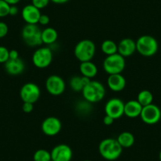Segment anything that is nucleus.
Listing matches in <instances>:
<instances>
[{"label": "nucleus", "mask_w": 161, "mask_h": 161, "mask_svg": "<svg viewBox=\"0 0 161 161\" xmlns=\"http://www.w3.org/2000/svg\"><path fill=\"white\" fill-rule=\"evenodd\" d=\"M99 153L107 160H115L123 153V148L119 145L117 139L106 138L101 141L99 145Z\"/></svg>", "instance_id": "nucleus-1"}, {"label": "nucleus", "mask_w": 161, "mask_h": 161, "mask_svg": "<svg viewBox=\"0 0 161 161\" xmlns=\"http://www.w3.org/2000/svg\"><path fill=\"white\" fill-rule=\"evenodd\" d=\"M81 92L86 101L90 103H95L101 101L104 98L106 89L101 82L98 80H91L90 82L85 86Z\"/></svg>", "instance_id": "nucleus-2"}, {"label": "nucleus", "mask_w": 161, "mask_h": 161, "mask_svg": "<svg viewBox=\"0 0 161 161\" xmlns=\"http://www.w3.org/2000/svg\"><path fill=\"white\" fill-rule=\"evenodd\" d=\"M137 52L144 57H152L156 54L159 44L155 37L150 35H143L136 41Z\"/></svg>", "instance_id": "nucleus-3"}, {"label": "nucleus", "mask_w": 161, "mask_h": 161, "mask_svg": "<svg viewBox=\"0 0 161 161\" xmlns=\"http://www.w3.org/2000/svg\"><path fill=\"white\" fill-rule=\"evenodd\" d=\"M74 52L76 58L80 63L91 61L95 56L96 45L92 40H82L76 44Z\"/></svg>", "instance_id": "nucleus-4"}, {"label": "nucleus", "mask_w": 161, "mask_h": 161, "mask_svg": "<svg viewBox=\"0 0 161 161\" xmlns=\"http://www.w3.org/2000/svg\"><path fill=\"white\" fill-rule=\"evenodd\" d=\"M42 30L37 25L26 24L21 30V38L29 47H38L43 44L41 39Z\"/></svg>", "instance_id": "nucleus-5"}, {"label": "nucleus", "mask_w": 161, "mask_h": 161, "mask_svg": "<svg viewBox=\"0 0 161 161\" xmlns=\"http://www.w3.org/2000/svg\"><path fill=\"white\" fill-rule=\"evenodd\" d=\"M126 67V60L119 53L108 55L103 63V68L105 72L111 74H121Z\"/></svg>", "instance_id": "nucleus-6"}, {"label": "nucleus", "mask_w": 161, "mask_h": 161, "mask_svg": "<svg viewBox=\"0 0 161 161\" xmlns=\"http://www.w3.org/2000/svg\"><path fill=\"white\" fill-rule=\"evenodd\" d=\"M53 60V53L50 47H40L34 52L32 61L34 66L39 69H44L51 65Z\"/></svg>", "instance_id": "nucleus-7"}, {"label": "nucleus", "mask_w": 161, "mask_h": 161, "mask_svg": "<svg viewBox=\"0 0 161 161\" xmlns=\"http://www.w3.org/2000/svg\"><path fill=\"white\" fill-rule=\"evenodd\" d=\"M40 97V89L36 84L28 82L23 85L20 90V97L23 102L35 103Z\"/></svg>", "instance_id": "nucleus-8"}, {"label": "nucleus", "mask_w": 161, "mask_h": 161, "mask_svg": "<svg viewBox=\"0 0 161 161\" xmlns=\"http://www.w3.org/2000/svg\"><path fill=\"white\" fill-rule=\"evenodd\" d=\"M140 117L145 124H156L161 119V110L157 105L151 103L142 108Z\"/></svg>", "instance_id": "nucleus-9"}, {"label": "nucleus", "mask_w": 161, "mask_h": 161, "mask_svg": "<svg viewBox=\"0 0 161 161\" xmlns=\"http://www.w3.org/2000/svg\"><path fill=\"white\" fill-rule=\"evenodd\" d=\"M45 87L49 94L58 97L64 92L66 89V82L60 76L52 74L46 80Z\"/></svg>", "instance_id": "nucleus-10"}, {"label": "nucleus", "mask_w": 161, "mask_h": 161, "mask_svg": "<svg viewBox=\"0 0 161 161\" xmlns=\"http://www.w3.org/2000/svg\"><path fill=\"white\" fill-rule=\"evenodd\" d=\"M125 103L119 98H111L108 100L104 107L105 114L115 119H120L124 114Z\"/></svg>", "instance_id": "nucleus-11"}, {"label": "nucleus", "mask_w": 161, "mask_h": 161, "mask_svg": "<svg viewBox=\"0 0 161 161\" xmlns=\"http://www.w3.org/2000/svg\"><path fill=\"white\" fill-rule=\"evenodd\" d=\"M41 130L45 135L49 137L57 135L62 130L61 121L59 119L54 116L46 118L42 122Z\"/></svg>", "instance_id": "nucleus-12"}, {"label": "nucleus", "mask_w": 161, "mask_h": 161, "mask_svg": "<svg viewBox=\"0 0 161 161\" xmlns=\"http://www.w3.org/2000/svg\"><path fill=\"white\" fill-rule=\"evenodd\" d=\"M51 156L54 161H70L73 157V152L69 145L59 144L52 148Z\"/></svg>", "instance_id": "nucleus-13"}, {"label": "nucleus", "mask_w": 161, "mask_h": 161, "mask_svg": "<svg viewBox=\"0 0 161 161\" xmlns=\"http://www.w3.org/2000/svg\"><path fill=\"white\" fill-rule=\"evenodd\" d=\"M40 15H41L40 10L34 7L32 4L25 6L21 10V17L26 24H38Z\"/></svg>", "instance_id": "nucleus-14"}, {"label": "nucleus", "mask_w": 161, "mask_h": 161, "mask_svg": "<svg viewBox=\"0 0 161 161\" xmlns=\"http://www.w3.org/2000/svg\"><path fill=\"white\" fill-rule=\"evenodd\" d=\"M136 51V41L130 38L123 39L118 44V53L124 58L133 55Z\"/></svg>", "instance_id": "nucleus-15"}, {"label": "nucleus", "mask_w": 161, "mask_h": 161, "mask_svg": "<svg viewBox=\"0 0 161 161\" xmlns=\"http://www.w3.org/2000/svg\"><path fill=\"white\" fill-rule=\"evenodd\" d=\"M5 65V69L7 73L12 76H18L22 74L25 69V65L21 58L17 59H9Z\"/></svg>", "instance_id": "nucleus-16"}, {"label": "nucleus", "mask_w": 161, "mask_h": 161, "mask_svg": "<svg viewBox=\"0 0 161 161\" xmlns=\"http://www.w3.org/2000/svg\"><path fill=\"white\" fill-rule=\"evenodd\" d=\"M107 83L108 88L114 92H121L126 88V78L121 74L109 75Z\"/></svg>", "instance_id": "nucleus-17"}, {"label": "nucleus", "mask_w": 161, "mask_h": 161, "mask_svg": "<svg viewBox=\"0 0 161 161\" xmlns=\"http://www.w3.org/2000/svg\"><path fill=\"white\" fill-rule=\"evenodd\" d=\"M143 107L137 100H131L126 102L124 106V114L128 118L134 119L139 117Z\"/></svg>", "instance_id": "nucleus-18"}, {"label": "nucleus", "mask_w": 161, "mask_h": 161, "mask_svg": "<svg viewBox=\"0 0 161 161\" xmlns=\"http://www.w3.org/2000/svg\"><path fill=\"white\" fill-rule=\"evenodd\" d=\"M79 68H80L81 76H84L89 79L95 77L98 73V68H97V65L92 63V61L80 63Z\"/></svg>", "instance_id": "nucleus-19"}, {"label": "nucleus", "mask_w": 161, "mask_h": 161, "mask_svg": "<svg viewBox=\"0 0 161 161\" xmlns=\"http://www.w3.org/2000/svg\"><path fill=\"white\" fill-rule=\"evenodd\" d=\"M41 39L43 44L51 45L56 42L58 39V32L54 28L47 27L41 32Z\"/></svg>", "instance_id": "nucleus-20"}, {"label": "nucleus", "mask_w": 161, "mask_h": 161, "mask_svg": "<svg viewBox=\"0 0 161 161\" xmlns=\"http://www.w3.org/2000/svg\"><path fill=\"white\" fill-rule=\"evenodd\" d=\"M118 142L119 145L122 146V148H130V147L133 146L135 142V138L133 134H131L129 131H123L121 133L117 138Z\"/></svg>", "instance_id": "nucleus-21"}, {"label": "nucleus", "mask_w": 161, "mask_h": 161, "mask_svg": "<svg viewBox=\"0 0 161 161\" xmlns=\"http://www.w3.org/2000/svg\"><path fill=\"white\" fill-rule=\"evenodd\" d=\"M101 50L104 55H111L118 53V44L111 40H104L101 44Z\"/></svg>", "instance_id": "nucleus-22"}, {"label": "nucleus", "mask_w": 161, "mask_h": 161, "mask_svg": "<svg viewBox=\"0 0 161 161\" xmlns=\"http://www.w3.org/2000/svg\"><path fill=\"white\" fill-rule=\"evenodd\" d=\"M137 100L142 107L147 106V105L153 103V95L150 91L145 89L139 92L137 97Z\"/></svg>", "instance_id": "nucleus-23"}, {"label": "nucleus", "mask_w": 161, "mask_h": 161, "mask_svg": "<svg viewBox=\"0 0 161 161\" xmlns=\"http://www.w3.org/2000/svg\"><path fill=\"white\" fill-rule=\"evenodd\" d=\"M69 87L74 92H80L82 91L85 87V84L83 82L82 76H74L69 80Z\"/></svg>", "instance_id": "nucleus-24"}, {"label": "nucleus", "mask_w": 161, "mask_h": 161, "mask_svg": "<svg viewBox=\"0 0 161 161\" xmlns=\"http://www.w3.org/2000/svg\"><path fill=\"white\" fill-rule=\"evenodd\" d=\"M52 159L51 152L46 149H38L33 155L34 161H50Z\"/></svg>", "instance_id": "nucleus-25"}, {"label": "nucleus", "mask_w": 161, "mask_h": 161, "mask_svg": "<svg viewBox=\"0 0 161 161\" xmlns=\"http://www.w3.org/2000/svg\"><path fill=\"white\" fill-rule=\"evenodd\" d=\"M10 6L4 0H0V18L8 16L10 13Z\"/></svg>", "instance_id": "nucleus-26"}, {"label": "nucleus", "mask_w": 161, "mask_h": 161, "mask_svg": "<svg viewBox=\"0 0 161 161\" xmlns=\"http://www.w3.org/2000/svg\"><path fill=\"white\" fill-rule=\"evenodd\" d=\"M10 51L3 46H0V63H6L9 60Z\"/></svg>", "instance_id": "nucleus-27"}, {"label": "nucleus", "mask_w": 161, "mask_h": 161, "mask_svg": "<svg viewBox=\"0 0 161 161\" xmlns=\"http://www.w3.org/2000/svg\"><path fill=\"white\" fill-rule=\"evenodd\" d=\"M50 2V0H32V4L39 10H41L47 7Z\"/></svg>", "instance_id": "nucleus-28"}, {"label": "nucleus", "mask_w": 161, "mask_h": 161, "mask_svg": "<svg viewBox=\"0 0 161 161\" xmlns=\"http://www.w3.org/2000/svg\"><path fill=\"white\" fill-rule=\"evenodd\" d=\"M8 25L5 22L0 21V39L3 38L8 33Z\"/></svg>", "instance_id": "nucleus-29"}, {"label": "nucleus", "mask_w": 161, "mask_h": 161, "mask_svg": "<svg viewBox=\"0 0 161 161\" xmlns=\"http://www.w3.org/2000/svg\"><path fill=\"white\" fill-rule=\"evenodd\" d=\"M49 22H50V18H49L48 15L42 14H41V15H40V19H39L38 21L39 24L43 26H45L49 24Z\"/></svg>", "instance_id": "nucleus-30"}, {"label": "nucleus", "mask_w": 161, "mask_h": 161, "mask_svg": "<svg viewBox=\"0 0 161 161\" xmlns=\"http://www.w3.org/2000/svg\"><path fill=\"white\" fill-rule=\"evenodd\" d=\"M33 108H34L33 103H27V102H23L22 110L25 113H26V114L31 113L32 111H33Z\"/></svg>", "instance_id": "nucleus-31"}, {"label": "nucleus", "mask_w": 161, "mask_h": 161, "mask_svg": "<svg viewBox=\"0 0 161 161\" xmlns=\"http://www.w3.org/2000/svg\"><path fill=\"white\" fill-rule=\"evenodd\" d=\"M114 119L113 118H111V116L108 115V114H105V116L103 119V123L105 126H111L114 123Z\"/></svg>", "instance_id": "nucleus-32"}, {"label": "nucleus", "mask_w": 161, "mask_h": 161, "mask_svg": "<svg viewBox=\"0 0 161 161\" xmlns=\"http://www.w3.org/2000/svg\"><path fill=\"white\" fill-rule=\"evenodd\" d=\"M9 57H10L9 59H17V58H19V53H18V52L17 50L13 49V50L10 51Z\"/></svg>", "instance_id": "nucleus-33"}, {"label": "nucleus", "mask_w": 161, "mask_h": 161, "mask_svg": "<svg viewBox=\"0 0 161 161\" xmlns=\"http://www.w3.org/2000/svg\"><path fill=\"white\" fill-rule=\"evenodd\" d=\"M18 11H19V10H18V7H17L16 5L10 6V13H9V15H10V16H15V15L18 14Z\"/></svg>", "instance_id": "nucleus-34"}, {"label": "nucleus", "mask_w": 161, "mask_h": 161, "mask_svg": "<svg viewBox=\"0 0 161 161\" xmlns=\"http://www.w3.org/2000/svg\"><path fill=\"white\" fill-rule=\"evenodd\" d=\"M4 1H5L6 3H7L10 6H13L18 4L21 0H4Z\"/></svg>", "instance_id": "nucleus-35"}, {"label": "nucleus", "mask_w": 161, "mask_h": 161, "mask_svg": "<svg viewBox=\"0 0 161 161\" xmlns=\"http://www.w3.org/2000/svg\"><path fill=\"white\" fill-rule=\"evenodd\" d=\"M51 2L54 3L55 4H64L69 2V0H50Z\"/></svg>", "instance_id": "nucleus-36"}, {"label": "nucleus", "mask_w": 161, "mask_h": 161, "mask_svg": "<svg viewBox=\"0 0 161 161\" xmlns=\"http://www.w3.org/2000/svg\"><path fill=\"white\" fill-rule=\"evenodd\" d=\"M159 161H161V150H160V152H159Z\"/></svg>", "instance_id": "nucleus-37"}, {"label": "nucleus", "mask_w": 161, "mask_h": 161, "mask_svg": "<svg viewBox=\"0 0 161 161\" xmlns=\"http://www.w3.org/2000/svg\"><path fill=\"white\" fill-rule=\"evenodd\" d=\"M84 161H91V160H89V159H86V160H84Z\"/></svg>", "instance_id": "nucleus-38"}, {"label": "nucleus", "mask_w": 161, "mask_h": 161, "mask_svg": "<svg viewBox=\"0 0 161 161\" xmlns=\"http://www.w3.org/2000/svg\"><path fill=\"white\" fill-rule=\"evenodd\" d=\"M50 161H54V160H52V159H51V160Z\"/></svg>", "instance_id": "nucleus-39"}]
</instances>
